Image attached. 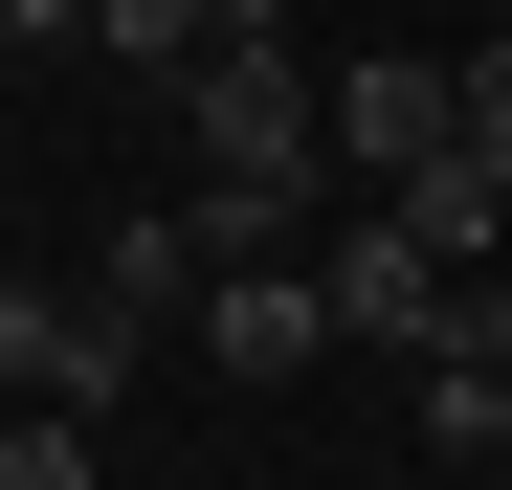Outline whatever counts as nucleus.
<instances>
[{"mask_svg":"<svg viewBox=\"0 0 512 490\" xmlns=\"http://www.w3.org/2000/svg\"><path fill=\"white\" fill-rule=\"evenodd\" d=\"M179 201H201L223 245H290V223L334 201V67H312L290 23L179 67Z\"/></svg>","mask_w":512,"mask_h":490,"instance_id":"1","label":"nucleus"},{"mask_svg":"<svg viewBox=\"0 0 512 490\" xmlns=\"http://www.w3.org/2000/svg\"><path fill=\"white\" fill-rule=\"evenodd\" d=\"M446 156H468V90H446V45H357V67H334V179H446Z\"/></svg>","mask_w":512,"mask_h":490,"instance_id":"2","label":"nucleus"},{"mask_svg":"<svg viewBox=\"0 0 512 490\" xmlns=\"http://www.w3.org/2000/svg\"><path fill=\"white\" fill-rule=\"evenodd\" d=\"M312 290H334V335H357V357H423V312H446V245H423L401 201H357V223H312Z\"/></svg>","mask_w":512,"mask_h":490,"instance_id":"3","label":"nucleus"},{"mask_svg":"<svg viewBox=\"0 0 512 490\" xmlns=\"http://www.w3.org/2000/svg\"><path fill=\"white\" fill-rule=\"evenodd\" d=\"M201 290H223V223H201V201H134V223L90 245V312H112L134 357H156V335H201Z\"/></svg>","mask_w":512,"mask_h":490,"instance_id":"4","label":"nucleus"},{"mask_svg":"<svg viewBox=\"0 0 512 490\" xmlns=\"http://www.w3.org/2000/svg\"><path fill=\"white\" fill-rule=\"evenodd\" d=\"M201 357H223V379H312V357H334V290H312V245H223V290H201Z\"/></svg>","mask_w":512,"mask_h":490,"instance_id":"5","label":"nucleus"},{"mask_svg":"<svg viewBox=\"0 0 512 490\" xmlns=\"http://www.w3.org/2000/svg\"><path fill=\"white\" fill-rule=\"evenodd\" d=\"M112 379H134V335L90 290H23V268H0V401H90V424H112Z\"/></svg>","mask_w":512,"mask_h":490,"instance_id":"6","label":"nucleus"},{"mask_svg":"<svg viewBox=\"0 0 512 490\" xmlns=\"http://www.w3.org/2000/svg\"><path fill=\"white\" fill-rule=\"evenodd\" d=\"M0 490H90V401H0Z\"/></svg>","mask_w":512,"mask_h":490,"instance_id":"7","label":"nucleus"},{"mask_svg":"<svg viewBox=\"0 0 512 490\" xmlns=\"http://www.w3.org/2000/svg\"><path fill=\"white\" fill-rule=\"evenodd\" d=\"M90 45H112V67H201V45H223V0H90Z\"/></svg>","mask_w":512,"mask_h":490,"instance_id":"8","label":"nucleus"},{"mask_svg":"<svg viewBox=\"0 0 512 490\" xmlns=\"http://www.w3.org/2000/svg\"><path fill=\"white\" fill-rule=\"evenodd\" d=\"M423 446H446V468H512V379H423Z\"/></svg>","mask_w":512,"mask_h":490,"instance_id":"9","label":"nucleus"},{"mask_svg":"<svg viewBox=\"0 0 512 490\" xmlns=\"http://www.w3.org/2000/svg\"><path fill=\"white\" fill-rule=\"evenodd\" d=\"M446 90H468V156H512V45H490V23L446 45Z\"/></svg>","mask_w":512,"mask_h":490,"instance_id":"10","label":"nucleus"},{"mask_svg":"<svg viewBox=\"0 0 512 490\" xmlns=\"http://www.w3.org/2000/svg\"><path fill=\"white\" fill-rule=\"evenodd\" d=\"M0 45H90V0H0Z\"/></svg>","mask_w":512,"mask_h":490,"instance_id":"11","label":"nucleus"},{"mask_svg":"<svg viewBox=\"0 0 512 490\" xmlns=\"http://www.w3.org/2000/svg\"><path fill=\"white\" fill-rule=\"evenodd\" d=\"M468 23H490V45H512V0H468Z\"/></svg>","mask_w":512,"mask_h":490,"instance_id":"12","label":"nucleus"}]
</instances>
